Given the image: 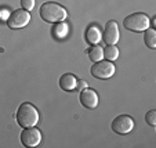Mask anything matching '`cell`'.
Returning <instances> with one entry per match:
<instances>
[{"instance_id": "6da1fadb", "label": "cell", "mask_w": 156, "mask_h": 148, "mask_svg": "<svg viewBox=\"0 0 156 148\" xmlns=\"http://www.w3.org/2000/svg\"><path fill=\"white\" fill-rule=\"evenodd\" d=\"M17 122L21 128H32L39 122V111L30 103H22L17 111Z\"/></svg>"}, {"instance_id": "7a4b0ae2", "label": "cell", "mask_w": 156, "mask_h": 148, "mask_svg": "<svg viewBox=\"0 0 156 148\" xmlns=\"http://www.w3.org/2000/svg\"><path fill=\"white\" fill-rule=\"evenodd\" d=\"M40 17L43 21L46 22H61L65 18L68 17V11L58 3H54V2H47V3H43L40 7Z\"/></svg>"}, {"instance_id": "3957f363", "label": "cell", "mask_w": 156, "mask_h": 148, "mask_svg": "<svg viewBox=\"0 0 156 148\" xmlns=\"http://www.w3.org/2000/svg\"><path fill=\"white\" fill-rule=\"evenodd\" d=\"M123 25L126 29L131 32H144L149 28V18L145 13H133L127 15L123 21Z\"/></svg>"}, {"instance_id": "277c9868", "label": "cell", "mask_w": 156, "mask_h": 148, "mask_svg": "<svg viewBox=\"0 0 156 148\" xmlns=\"http://www.w3.org/2000/svg\"><path fill=\"white\" fill-rule=\"evenodd\" d=\"M90 71H91V75L95 79H109V78H112L115 75L116 68L112 61L101 60V61H97L93 64Z\"/></svg>"}, {"instance_id": "5b68a950", "label": "cell", "mask_w": 156, "mask_h": 148, "mask_svg": "<svg viewBox=\"0 0 156 148\" xmlns=\"http://www.w3.org/2000/svg\"><path fill=\"white\" fill-rule=\"evenodd\" d=\"M111 129H112L116 134H120V136L129 134L130 132H133V129H134V119L129 115H119L112 121Z\"/></svg>"}, {"instance_id": "8992f818", "label": "cell", "mask_w": 156, "mask_h": 148, "mask_svg": "<svg viewBox=\"0 0 156 148\" xmlns=\"http://www.w3.org/2000/svg\"><path fill=\"white\" fill-rule=\"evenodd\" d=\"M30 22V14L29 11L21 9V10H14L12 13H10V17L7 20V25L11 29H20V28L27 27Z\"/></svg>"}, {"instance_id": "52a82bcc", "label": "cell", "mask_w": 156, "mask_h": 148, "mask_svg": "<svg viewBox=\"0 0 156 148\" xmlns=\"http://www.w3.org/2000/svg\"><path fill=\"white\" fill-rule=\"evenodd\" d=\"M41 141V133L35 126L32 128H24L21 133V143L24 147H37Z\"/></svg>"}, {"instance_id": "ba28073f", "label": "cell", "mask_w": 156, "mask_h": 148, "mask_svg": "<svg viewBox=\"0 0 156 148\" xmlns=\"http://www.w3.org/2000/svg\"><path fill=\"white\" fill-rule=\"evenodd\" d=\"M120 39V32H119L118 22L115 20H111L106 22L105 29L102 33V40L106 45H116Z\"/></svg>"}, {"instance_id": "9c48e42d", "label": "cell", "mask_w": 156, "mask_h": 148, "mask_svg": "<svg viewBox=\"0 0 156 148\" xmlns=\"http://www.w3.org/2000/svg\"><path fill=\"white\" fill-rule=\"evenodd\" d=\"M80 104L87 110H95L98 107V94L90 87H86L80 92Z\"/></svg>"}, {"instance_id": "30bf717a", "label": "cell", "mask_w": 156, "mask_h": 148, "mask_svg": "<svg viewBox=\"0 0 156 148\" xmlns=\"http://www.w3.org/2000/svg\"><path fill=\"white\" fill-rule=\"evenodd\" d=\"M76 83H77L76 76L72 74H64L59 78V87L64 92H72V90H75L76 89Z\"/></svg>"}, {"instance_id": "8fae6325", "label": "cell", "mask_w": 156, "mask_h": 148, "mask_svg": "<svg viewBox=\"0 0 156 148\" xmlns=\"http://www.w3.org/2000/svg\"><path fill=\"white\" fill-rule=\"evenodd\" d=\"M86 40L90 43V45H98L101 40H102V35H101V31L97 25H90L86 31Z\"/></svg>"}, {"instance_id": "7c38bea8", "label": "cell", "mask_w": 156, "mask_h": 148, "mask_svg": "<svg viewBox=\"0 0 156 148\" xmlns=\"http://www.w3.org/2000/svg\"><path fill=\"white\" fill-rule=\"evenodd\" d=\"M104 58L113 62L119 58V49L115 45H106V47L104 49Z\"/></svg>"}, {"instance_id": "4fadbf2b", "label": "cell", "mask_w": 156, "mask_h": 148, "mask_svg": "<svg viewBox=\"0 0 156 148\" xmlns=\"http://www.w3.org/2000/svg\"><path fill=\"white\" fill-rule=\"evenodd\" d=\"M144 42L149 49H156V32L153 28H148L144 31Z\"/></svg>"}, {"instance_id": "5bb4252c", "label": "cell", "mask_w": 156, "mask_h": 148, "mask_svg": "<svg viewBox=\"0 0 156 148\" xmlns=\"http://www.w3.org/2000/svg\"><path fill=\"white\" fill-rule=\"evenodd\" d=\"M88 57L93 62H97V61H101L104 58V49L98 45H94L90 47L88 50Z\"/></svg>"}, {"instance_id": "9a60e30c", "label": "cell", "mask_w": 156, "mask_h": 148, "mask_svg": "<svg viewBox=\"0 0 156 148\" xmlns=\"http://www.w3.org/2000/svg\"><path fill=\"white\" fill-rule=\"evenodd\" d=\"M68 32H69V25L66 24V22H59V24L54 25V28H53L54 36L58 39L65 38V36L68 35Z\"/></svg>"}, {"instance_id": "2e32d148", "label": "cell", "mask_w": 156, "mask_h": 148, "mask_svg": "<svg viewBox=\"0 0 156 148\" xmlns=\"http://www.w3.org/2000/svg\"><path fill=\"white\" fill-rule=\"evenodd\" d=\"M145 122L151 126H156V111L155 110H151L145 114Z\"/></svg>"}, {"instance_id": "e0dca14e", "label": "cell", "mask_w": 156, "mask_h": 148, "mask_svg": "<svg viewBox=\"0 0 156 148\" xmlns=\"http://www.w3.org/2000/svg\"><path fill=\"white\" fill-rule=\"evenodd\" d=\"M35 4H36V0H21V6L27 11H32L35 9Z\"/></svg>"}, {"instance_id": "ac0fdd59", "label": "cell", "mask_w": 156, "mask_h": 148, "mask_svg": "<svg viewBox=\"0 0 156 148\" xmlns=\"http://www.w3.org/2000/svg\"><path fill=\"white\" fill-rule=\"evenodd\" d=\"M86 87H88L87 86V82L86 80H77V83H76V89L79 90V92H82L83 89H86Z\"/></svg>"}, {"instance_id": "d6986e66", "label": "cell", "mask_w": 156, "mask_h": 148, "mask_svg": "<svg viewBox=\"0 0 156 148\" xmlns=\"http://www.w3.org/2000/svg\"><path fill=\"white\" fill-rule=\"evenodd\" d=\"M9 17H10V13H9V10H0V20H4V21H7L9 20Z\"/></svg>"}]
</instances>
